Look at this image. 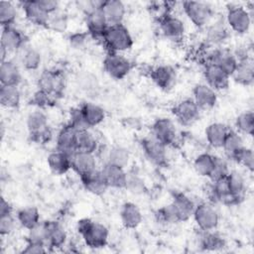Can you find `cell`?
I'll return each instance as SVG.
<instances>
[{
	"mask_svg": "<svg viewBox=\"0 0 254 254\" xmlns=\"http://www.w3.org/2000/svg\"><path fill=\"white\" fill-rule=\"evenodd\" d=\"M22 80L20 64L13 60H6L0 64L1 85L18 86Z\"/></svg>",
	"mask_w": 254,
	"mask_h": 254,
	"instance_id": "603a6c76",
	"label": "cell"
},
{
	"mask_svg": "<svg viewBox=\"0 0 254 254\" xmlns=\"http://www.w3.org/2000/svg\"><path fill=\"white\" fill-rule=\"evenodd\" d=\"M245 147L244 140L240 133L237 131L231 130L228 132L227 136L224 139L222 144V150L228 159L233 160L234 157Z\"/></svg>",
	"mask_w": 254,
	"mask_h": 254,
	"instance_id": "74e56055",
	"label": "cell"
},
{
	"mask_svg": "<svg viewBox=\"0 0 254 254\" xmlns=\"http://www.w3.org/2000/svg\"><path fill=\"white\" fill-rule=\"evenodd\" d=\"M200 113L201 109L192 98L182 99L173 108L174 116L184 126H190L195 123L199 119Z\"/></svg>",
	"mask_w": 254,
	"mask_h": 254,
	"instance_id": "9c48e42d",
	"label": "cell"
},
{
	"mask_svg": "<svg viewBox=\"0 0 254 254\" xmlns=\"http://www.w3.org/2000/svg\"><path fill=\"white\" fill-rule=\"evenodd\" d=\"M67 124L70 125L76 131H82V130L89 129V127L87 126V124L85 122V119L83 117V114H82L79 106L72 108L70 110Z\"/></svg>",
	"mask_w": 254,
	"mask_h": 254,
	"instance_id": "f5cc1de1",
	"label": "cell"
},
{
	"mask_svg": "<svg viewBox=\"0 0 254 254\" xmlns=\"http://www.w3.org/2000/svg\"><path fill=\"white\" fill-rule=\"evenodd\" d=\"M16 54L18 55L17 63L25 69L36 70L40 67L42 63L41 53L36 48L28 45V43L16 52Z\"/></svg>",
	"mask_w": 254,
	"mask_h": 254,
	"instance_id": "d4e9b609",
	"label": "cell"
},
{
	"mask_svg": "<svg viewBox=\"0 0 254 254\" xmlns=\"http://www.w3.org/2000/svg\"><path fill=\"white\" fill-rule=\"evenodd\" d=\"M203 77L205 83L215 91L226 89L230 81V76L212 64H205L203 68Z\"/></svg>",
	"mask_w": 254,
	"mask_h": 254,
	"instance_id": "9a60e30c",
	"label": "cell"
},
{
	"mask_svg": "<svg viewBox=\"0 0 254 254\" xmlns=\"http://www.w3.org/2000/svg\"><path fill=\"white\" fill-rule=\"evenodd\" d=\"M67 26H68L67 15L63 11L58 10L57 12L50 15L46 28L53 31L54 33H64L66 31Z\"/></svg>",
	"mask_w": 254,
	"mask_h": 254,
	"instance_id": "bcb514c9",
	"label": "cell"
},
{
	"mask_svg": "<svg viewBox=\"0 0 254 254\" xmlns=\"http://www.w3.org/2000/svg\"><path fill=\"white\" fill-rule=\"evenodd\" d=\"M98 147V140L95 137V135L89 131V129L76 132V151L95 154Z\"/></svg>",
	"mask_w": 254,
	"mask_h": 254,
	"instance_id": "f35d334b",
	"label": "cell"
},
{
	"mask_svg": "<svg viewBox=\"0 0 254 254\" xmlns=\"http://www.w3.org/2000/svg\"><path fill=\"white\" fill-rule=\"evenodd\" d=\"M151 79L163 90H169L174 87L177 81L176 69L168 64L158 65L151 70Z\"/></svg>",
	"mask_w": 254,
	"mask_h": 254,
	"instance_id": "e0dca14e",
	"label": "cell"
},
{
	"mask_svg": "<svg viewBox=\"0 0 254 254\" xmlns=\"http://www.w3.org/2000/svg\"><path fill=\"white\" fill-rule=\"evenodd\" d=\"M161 33L170 40H180L184 37L186 26L184 21L176 15L166 13L159 20Z\"/></svg>",
	"mask_w": 254,
	"mask_h": 254,
	"instance_id": "4fadbf2b",
	"label": "cell"
},
{
	"mask_svg": "<svg viewBox=\"0 0 254 254\" xmlns=\"http://www.w3.org/2000/svg\"><path fill=\"white\" fill-rule=\"evenodd\" d=\"M71 170L74 171L79 178L86 176L97 169V158L95 154L76 151L71 156Z\"/></svg>",
	"mask_w": 254,
	"mask_h": 254,
	"instance_id": "5bb4252c",
	"label": "cell"
},
{
	"mask_svg": "<svg viewBox=\"0 0 254 254\" xmlns=\"http://www.w3.org/2000/svg\"><path fill=\"white\" fill-rule=\"evenodd\" d=\"M151 134L167 147L174 145L178 136L174 121L167 117H160L154 121Z\"/></svg>",
	"mask_w": 254,
	"mask_h": 254,
	"instance_id": "8fae6325",
	"label": "cell"
},
{
	"mask_svg": "<svg viewBox=\"0 0 254 254\" xmlns=\"http://www.w3.org/2000/svg\"><path fill=\"white\" fill-rule=\"evenodd\" d=\"M171 203L175 209V212H176L179 222L187 221L190 217H192V214H193L196 204L187 194L182 193V192L176 193L174 195L173 201Z\"/></svg>",
	"mask_w": 254,
	"mask_h": 254,
	"instance_id": "7402d4cb",
	"label": "cell"
},
{
	"mask_svg": "<svg viewBox=\"0 0 254 254\" xmlns=\"http://www.w3.org/2000/svg\"><path fill=\"white\" fill-rule=\"evenodd\" d=\"M235 127L238 133L252 136L254 131V114L252 111H243L235 119Z\"/></svg>",
	"mask_w": 254,
	"mask_h": 254,
	"instance_id": "f6af8a7d",
	"label": "cell"
},
{
	"mask_svg": "<svg viewBox=\"0 0 254 254\" xmlns=\"http://www.w3.org/2000/svg\"><path fill=\"white\" fill-rule=\"evenodd\" d=\"M40 6L47 12L49 15L60 10V2L56 0H38Z\"/></svg>",
	"mask_w": 254,
	"mask_h": 254,
	"instance_id": "680465c9",
	"label": "cell"
},
{
	"mask_svg": "<svg viewBox=\"0 0 254 254\" xmlns=\"http://www.w3.org/2000/svg\"><path fill=\"white\" fill-rule=\"evenodd\" d=\"M226 25L236 34L245 35L249 32L252 23V15L247 8L240 5H230L225 16Z\"/></svg>",
	"mask_w": 254,
	"mask_h": 254,
	"instance_id": "8992f818",
	"label": "cell"
},
{
	"mask_svg": "<svg viewBox=\"0 0 254 254\" xmlns=\"http://www.w3.org/2000/svg\"><path fill=\"white\" fill-rule=\"evenodd\" d=\"M80 180L85 190L94 195H102L109 189L100 169H96L92 173L81 177Z\"/></svg>",
	"mask_w": 254,
	"mask_h": 254,
	"instance_id": "4316f807",
	"label": "cell"
},
{
	"mask_svg": "<svg viewBox=\"0 0 254 254\" xmlns=\"http://www.w3.org/2000/svg\"><path fill=\"white\" fill-rule=\"evenodd\" d=\"M182 5L189 20L198 28L206 27L213 17L212 7L206 2L186 1Z\"/></svg>",
	"mask_w": 254,
	"mask_h": 254,
	"instance_id": "5b68a950",
	"label": "cell"
},
{
	"mask_svg": "<svg viewBox=\"0 0 254 254\" xmlns=\"http://www.w3.org/2000/svg\"><path fill=\"white\" fill-rule=\"evenodd\" d=\"M17 18V9L10 1L0 2V23L2 27L14 26Z\"/></svg>",
	"mask_w": 254,
	"mask_h": 254,
	"instance_id": "7dc6e473",
	"label": "cell"
},
{
	"mask_svg": "<svg viewBox=\"0 0 254 254\" xmlns=\"http://www.w3.org/2000/svg\"><path fill=\"white\" fill-rule=\"evenodd\" d=\"M206 42L213 46L223 44L228 38L226 23L223 20H216L206 26Z\"/></svg>",
	"mask_w": 254,
	"mask_h": 254,
	"instance_id": "e575fe53",
	"label": "cell"
},
{
	"mask_svg": "<svg viewBox=\"0 0 254 254\" xmlns=\"http://www.w3.org/2000/svg\"><path fill=\"white\" fill-rule=\"evenodd\" d=\"M125 190H127L132 194H143L146 191V185L144 180L136 173H127V180Z\"/></svg>",
	"mask_w": 254,
	"mask_h": 254,
	"instance_id": "c3c4849f",
	"label": "cell"
},
{
	"mask_svg": "<svg viewBox=\"0 0 254 254\" xmlns=\"http://www.w3.org/2000/svg\"><path fill=\"white\" fill-rule=\"evenodd\" d=\"M227 180L231 192L240 202L246 193V181L244 177L237 171H230L227 175Z\"/></svg>",
	"mask_w": 254,
	"mask_h": 254,
	"instance_id": "7bdbcfd3",
	"label": "cell"
},
{
	"mask_svg": "<svg viewBox=\"0 0 254 254\" xmlns=\"http://www.w3.org/2000/svg\"><path fill=\"white\" fill-rule=\"evenodd\" d=\"M87 37L88 35L86 33H73L69 36L68 38V42L70 44L71 47H73L74 49H81L85 46L86 41H87Z\"/></svg>",
	"mask_w": 254,
	"mask_h": 254,
	"instance_id": "9f6ffc18",
	"label": "cell"
},
{
	"mask_svg": "<svg viewBox=\"0 0 254 254\" xmlns=\"http://www.w3.org/2000/svg\"><path fill=\"white\" fill-rule=\"evenodd\" d=\"M76 130H74L70 125L65 124L58 132L56 145L57 149L71 156L76 152L75 142H76Z\"/></svg>",
	"mask_w": 254,
	"mask_h": 254,
	"instance_id": "484cf974",
	"label": "cell"
},
{
	"mask_svg": "<svg viewBox=\"0 0 254 254\" xmlns=\"http://www.w3.org/2000/svg\"><path fill=\"white\" fill-rule=\"evenodd\" d=\"M192 99L201 110L212 108L217 102V94L206 83H197L192 89Z\"/></svg>",
	"mask_w": 254,
	"mask_h": 254,
	"instance_id": "ffe728a7",
	"label": "cell"
},
{
	"mask_svg": "<svg viewBox=\"0 0 254 254\" xmlns=\"http://www.w3.org/2000/svg\"><path fill=\"white\" fill-rule=\"evenodd\" d=\"M51 99H52V96H50V95H48V94L38 90L34 94L33 102H34V104H36L39 107H44V106L49 105V103L51 102Z\"/></svg>",
	"mask_w": 254,
	"mask_h": 254,
	"instance_id": "91938a15",
	"label": "cell"
},
{
	"mask_svg": "<svg viewBox=\"0 0 254 254\" xmlns=\"http://www.w3.org/2000/svg\"><path fill=\"white\" fill-rule=\"evenodd\" d=\"M230 172L229 168H228V164L227 161L223 158L217 157L215 156V161H214V166L211 172V175L209 177V179L211 181H214L216 179L225 177L228 175V173Z\"/></svg>",
	"mask_w": 254,
	"mask_h": 254,
	"instance_id": "db71d44e",
	"label": "cell"
},
{
	"mask_svg": "<svg viewBox=\"0 0 254 254\" xmlns=\"http://www.w3.org/2000/svg\"><path fill=\"white\" fill-rule=\"evenodd\" d=\"M37 84L40 91L56 97L64 91L65 76L58 69H45L40 73Z\"/></svg>",
	"mask_w": 254,
	"mask_h": 254,
	"instance_id": "277c9868",
	"label": "cell"
},
{
	"mask_svg": "<svg viewBox=\"0 0 254 254\" xmlns=\"http://www.w3.org/2000/svg\"><path fill=\"white\" fill-rule=\"evenodd\" d=\"M21 6L25 18L33 25L39 27H47L50 15L40 6L38 0H30L21 2Z\"/></svg>",
	"mask_w": 254,
	"mask_h": 254,
	"instance_id": "d6986e66",
	"label": "cell"
},
{
	"mask_svg": "<svg viewBox=\"0 0 254 254\" xmlns=\"http://www.w3.org/2000/svg\"><path fill=\"white\" fill-rule=\"evenodd\" d=\"M21 92L18 86L1 85L0 87V103L8 109H15L20 105Z\"/></svg>",
	"mask_w": 254,
	"mask_h": 254,
	"instance_id": "ab89813d",
	"label": "cell"
},
{
	"mask_svg": "<svg viewBox=\"0 0 254 254\" xmlns=\"http://www.w3.org/2000/svg\"><path fill=\"white\" fill-rule=\"evenodd\" d=\"M75 81L78 88L86 94L96 93L99 88L97 77L87 71L79 72L75 77Z\"/></svg>",
	"mask_w": 254,
	"mask_h": 254,
	"instance_id": "ee69618b",
	"label": "cell"
},
{
	"mask_svg": "<svg viewBox=\"0 0 254 254\" xmlns=\"http://www.w3.org/2000/svg\"><path fill=\"white\" fill-rule=\"evenodd\" d=\"M192 217L199 230H214L219 223V214L216 208L208 202H200L195 205Z\"/></svg>",
	"mask_w": 254,
	"mask_h": 254,
	"instance_id": "ba28073f",
	"label": "cell"
},
{
	"mask_svg": "<svg viewBox=\"0 0 254 254\" xmlns=\"http://www.w3.org/2000/svg\"><path fill=\"white\" fill-rule=\"evenodd\" d=\"M47 164L51 172L55 175H64L71 170L70 156L58 149L48 155Z\"/></svg>",
	"mask_w": 254,
	"mask_h": 254,
	"instance_id": "f1b7e54d",
	"label": "cell"
},
{
	"mask_svg": "<svg viewBox=\"0 0 254 254\" xmlns=\"http://www.w3.org/2000/svg\"><path fill=\"white\" fill-rule=\"evenodd\" d=\"M215 156L209 153L198 154L193 161V169L195 173L204 178H209L214 166Z\"/></svg>",
	"mask_w": 254,
	"mask_h": 254,
	"instance_id": "b9f144b4",
	"label": "cell"
},
{
	"mask_svg": "<svg viewBox=\"0 0 254 254\" xmlns=\"http://www.w3.org/2000/svg\"><path fill=\"white\" fill-rule=\"evenodd\" d=\"M106 74L113 79H123L132 68L131 62L121 54L108 53L102 62Z\"/></svg>",
	"mask_w": 254,
	"mask_h": 254,
	"instance_id": "52a82bcc",
	"label": "cell"
},
{
	"mask_svg": "<svg viewBox=\"0 0 254 254\" xmlns=\"http://www.w3.org/2000/svg\"><path fill=\"white\" fill-rule=\"evenodd\" d=\"M237 63L238 61L234 56L233 52L224 48H216L212 50L207 55V60H206V64H212L218 66L224 72H226L230 77L236 68Z\"/></svg>",
	"mask_w": 254,
	"mask_h": 254,
	"instance_id": "7c38bea8",
	"label": "cell"
},
{
	"mask_svg": "<svg viewBox=\"0 0 254 254\" xmlns=\"http://www.w3.org/2000/svg\"><path fill=\"white\" fill-rule=\"evenodd\" d=\"M109 189H117L123 190L126 186L127 180V172L125 169L105 163L100 169Z\"/></svg>",
	"mask_w": 254,
	"mask_h": 254,
	"instance_id": "44dd1931",
	"label": "cell"
},
{
	"mask_svg": "<svg viewBox=\"0 0 254 254\" xmlns=\"http://www.w3.org/2000/svg\"><path fill=\"white\" fill-rule=\"evenodd\" d=\"M76 229L82 237L85 245L90 248H103L108 242L109 230L100 222L94 221L90 218H82L78 220Z\"/></svg>",
	"mask_w": 254,
	"mask_h": 254,
	"instance_id": "6da1fadb",
	"label": "cell"
},
{
	"mask_svg": "<svg viewBox=\"0 0 254 254\" xmlns=\"http://www.w3.org/2000/svg\"><path fill=\"white\" fill-rule=\"evenodd\" d=\"M231 77L241 85H251L254 81V64L249 57L239 60Z\"/></svg>",
	"mask_w": 254,
	"mask_h": 254,
	"instance_id": "4dcf8cb0",
	"label": "cell"
},
{
	"mask_svg": "<svg viewBox=\"0 0 254 254\" xmlns=\"http://www.w3.org/2000/svg\"><path fill=\"white\" fill-rule=\"evenodd\" d=\"M26 125L33 142L37 144H46L51 140L52 131L49 126V119L43 110L37 109L31 111L27 116Z\"/></svg>",
	"mask_w": 254,
	"mask_h": 254,
	"instance_id": "3957f363",
	"label": "cell"
},
{
	"mask_svg": "<svg viewBox=\"0 0 254 254\" xmlns=\"http://www.w3.org/2000/svg\"><path fill=\"white\" fill-rule=\"evenodd\" d=\"M141 147L146 158L153 164L162 166L167 163V146L152 134L141 140Z\"/></svg>",
	"mask_w": 254,
	"mask_h": 254,
	"instance_id": "30bf717a",
	"label": "cell"
},
{
	"mask_svg": "<svg viewBox=\"0 0 254 254\" xmlns=\"http://www.w3.org/2000/svg\"><path fill=\"white\" fill-rule=\"evenodd\" d=\"M48 251V248L46 245L39 244V243H33V242H27L25 248L21 251L25 254H41L46 253Z\"/></svg>",
	"mask_w": 254,
	"mask_h": 254,
	"instance_id": "6f0895ef",
	"label": "cell"
},
{
	"mask_svg": "<svg viewBox=\"0 0 254 254\" xmlns=\"http://www.w3.org/2000/svg\"><path fill=\"white\" fill-rule=\"evenodd\" d=\"M47 226L48 236V247L50 248H61L63 247L67 238L66 231L63 224L57 220L45 221Z\"/></svg>",
	"mask_w": 254,
	"mask_h": 254,
	"instance_id": "1f68e13d",
	"label": "cell"
},
{
	"mask_svg": "<svg viewBox=\"0 0 254 254\" xmlns=\"http://www.w3.org/2000/svg\"><path fill=\"white\" fill-rule=\"evenodd\" d=\"M15 225L16 220L12 213L0 216V233L2 236L10 235L14 231Z\"/></svg>",
	"mask_w": 254,
	"mask_h": 254,
	"instance_id": "11a10c76",
	"label": "cell"
},
{
	"mask_svg": "<svg viewBox=\"0 0 254 254\" xmlns=\"http://www.w3.org/2000/svg\"><path fill=\"white\" fill-rule=\"evenodd\" d=\"M230 129L227 125L221 122H213L207 125L204 134L206 142L212 148H221L225 137L227 136Z\"/></svg>",
	"mask_w": 254,
	"mask_h": 254,
	"instance_id": "d6a6232c",
	"label": "cell"
},
{
	"mask_svg": "<svg viewBox=\"0 0 254 254\" xmlns=\"http://www.w3.org/2000/svg\"><path fill=\"white\" fill-rule=\"evenodd\" d=\"M18 223L29 230L40 223V211L36 206H26L17 212Z\"/></svg>",
	"mask_w": 254,
	"mask_h": 254,
	"instance_id": "60d3db41",
	"label": "cell"
},
{
	"mask_svg": "<svg viewBox=\"0 0 254 254\" xmlns=\"http://www.w3.org/2000/svg\"><path fill=\"white\" fill-rule=\"evenodd\" d=\"M119 213L122 224L128 229H134L138 227L143 220L141 209L137 204L131 201L124 202L121 205Z\"/></svg>",
	"mask_w": 254,
	"mask_h": 254,
	"instance_id": "83f0119b",
	"label": "cell"
},
{
	"mask_svg": "<svg viewBox=\"0 0 254 254\" xmlns=\"http://www.w3.org/2000/svg\"><path fill=\"white\" fill-rule=\"evenodd\" d=\"M27 43L25 35L14 26L2 27L1 47L8 53L18 52Z\"/></svg>",
	"mask_w": 254,
	"mask_h": 254,
	"instance_id": "2e32d148",
	"label": "cell"
},
{
	"mask_svg": "<svg viewBox=\"0 0 254 254\" xmlns=\"http://www.w3.org/2000/svg\"><path fill=\"white\" fill-rule=\"evenodd\" d=\"M198 246L206 251H217L225 246V239L214 230L201 231L198 236Z\"/></svg>",
	"mask_w": 254,
	"mask_h": 254,
	"instance_id": "d590c367",
	"label": "cell"
},
{
	"mask_svg": "<svg viewBox=\"0 0 254 254\" xmlns=\"http://www.w3.org/2000/svg\"><path fill=\"white\" fill-rule=\"evenodd\" d=\"M156 217L159 222H162L165 224H174L179 222L172 203H169L159 208L156 212Z\"/></svg>",
	"mask_w": 254,
	"mask_h": 254,
	"instance_id": "816d5d0a",
	"label": "cell"
},
{
	"mask_svg": "<svg viewBox=\"0 0 254 254\" xmlns=\"http://www.w3.org/2000/svg\"><path fill=\"white\" fill-rule=\"evenodd\" d=\"M27 242L39 243L46 245L48 247V236H47V226L46 222H40L33 228L28 230Z\"/></svg>",
	"mask_w": 254,
	"mask_h": 254,
	"instance_id": "681fc988",
	"label": "cell"
},
{
	"mask_svg": "<svg viewBox=\"0 0 254 254\" xmlns=\"http://www.w3.org/2000/svg\"><path fill=\"white\" fill-rule=\"evenodd\" d=\"M79 107L81 109L85 122L89 128L95 127L104 121L106 115L104 109L100 105L86 101L83 102Z\"/></svg>",
	"mask_w": 254,
	"mask_h": 254,
	"instance_id": "836d02e7",
	"label": "cell"
},
{
	"mask_svg": "<svg viewBox=\"0 0 254 254\" xmlns=\"http://www.w3.org/2000/svg\"><path fill=\"white\" fill-rule=\"evenodd\" d=\"M86 21V27L89 35L92 38L101 39L103 37V34L105 33L106 29L108 28V23L100 9H96L85 16Z\"/></svg>",
	"mask_w": 254,
	"mask_h": 254,
	"instance_id": "f546056e",
	"label": "cell"
},
{
	"mask_svg": "<svg viewBox=\"0 0 254 254\" xmlns=\"http://www.w3.org/2000/svg\"><path fill=\"white\" fill-rule=\"evenodd\" d=\"M101 11L109 26L122 24L126 14L125 4L120 0H106L103 1Z\"/></svg>",
	"mask_w": 254,
	"mask_h": 254,
	"instance_id": "cb8c5ba5",
	"label": "cell"
},
{
	"mask_svg": "<svg viewBox=\"0 0 254 254\" xmlns=\"http://www.w3.org/2000/svg\"><path fill=\"white\" fill-rule=\"evenodd\" d=\"M102 42L108 49V53L117 54L129 51L134 43L129 30L123 24L108 26L103 34Z\"/></svg>",
	"mask_w": 254,
	"mask_h": 254,
	"instance_id": "7a4b0ae2",
	"label": "cell"
},
{
	"mask_svg": "<svg viewBox=\"0 0 254 254\" xmlns=\"http://www.w3.org/2000/svg\"><path fill=\"white\" fill-rule=\"evenodd\" d=\"M237 164L244 167L249 172H253L254 170V154L251 148L244 147L233 159Z\"/></svg>",
	"mask_w": 254,
	"mask_h": 254,
	"instance_id": "f907efd6",
	"label": "cell"
},
{
	"mask_svg": "<svg viewBox=\"0 0 254 254\" xmlns=\"http://www.w3.org/2000/svg\"><path fill=\"white\" fill-rule=\"evenodd\" d=\"M12 213V206L8 200L5 199V197H1L0 201V216L11 214Z\"/></svg>",
	"mask_w": 254,
	"mask_h": 254,
	"instance_id": "94428289",
	"label": "cell"
},
{
	"mask_svg": "<svg viewBox=\"0 0 254 254\" xmlns=\"http://www.w3.org/2000/svg\"><path fill=\"white\" fill-rule=\"evenodd\" d=\"M210 193L215 201L220 202L222 204L233 205L239 203L230 190L227 176L212 181Z\"/></svg>",
	"mask_w": 254,
	"mask_h": 254,
	"instance_id": "ac0fdd59",
	"label": "cell"
},
{
	"mask_svg": "<svg viewBox=\"0 0 254 254\" xmlns=\"http://www.w3.org/2000/svg\"><path fill=\"white\" fill-rule=\"evenodd\" d=\"M130 162V152L122 145H113L108 147L105 163L125 169Z\"/></svg>",
	"mask_w": 254,
	"mask_h": 254,
	"instance_id": "8d00e7d4",
	"label": "cell"
}]
</instances>
